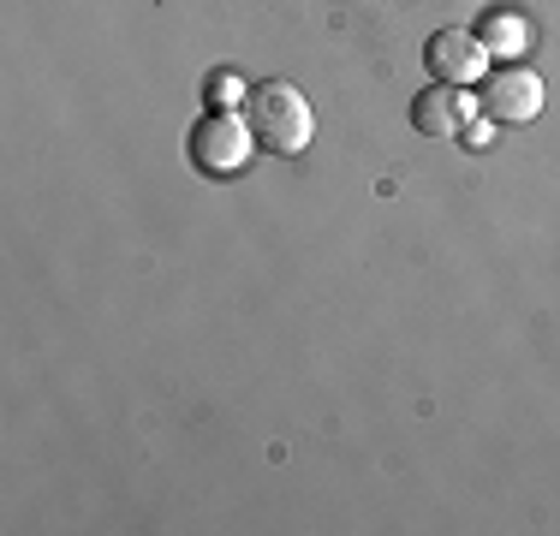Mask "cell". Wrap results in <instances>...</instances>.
<instances>
[{
	"label": "cell",
	"mask_w": 560,
	"mask_h": 536,
	"mask_svg": "<svg viewBox=\"0 0 560 536\" xmlns=\"http://www.w3.org/2000/svg\"><path fill=\"white\" fill-rule=\"evenodd\" d=\"M245 119H250V131H257V143H269L280 155H299L316 131V114H311V102H304V90L287 84V78H269V84L250 90Z\"/></svg>",
	"instance_id": "cell-1"
},
{
	"label": "cell",
	"mask_w": 560,
	"mask_h": 536,
	"mask_svg": "<svg viewBox=\"0 0 560 536\" xmlns=\"http://www.w3.org/2000/svg\"><path fill=\"white\" fill-rule=\"evenodd\" d=\"M257 150V131H250V119H238L233 107H209L203 119L191 126V161L209 173V179H226V173H238Z\"/></svg>",
	"instance_id": "cell-2"
},
{
	"label": "cell",
	"mask_w": 560,
	"mask_h": 536,
	"mask_svg": "<svg viewBox=\"0 0 560 536\" xmlns=\"http://www.w3.org/2000/svg\"><path fill=\"white\" fill-rule=\"evenodd\" d=\"M477 107H483L495 126H530V119L542 114V78L530 72V66H501V72L483 78Z\"/></svg>",
	"instance_id": "cell-3"
},
{
	"label": "cell",
	"mask_w": 560,
	"mask_h": 536,
	"mask_svg": "<svg viewBox=\"0 0 560 536\" xmlns=\"http://www.w3.org/2000/svg\"><path fill=\"white\" fill-rule=\"evenodd\" d=\"M423 60H430L435 84H477V78H483V66H489V48L477 43V31L453 24V31H435L430 36Z\"/></svg>",
	"instance_id": "cell-4"
},
{
	"label": "cell",
	"mask_w": 560,
	"mask_h": 536,
	"mask_svg": "<svg viewBox=\"0 0 560 536\" xmlns=\"http://www.w3.org/2000/svg\"><path fill=\"white\" fill-rule=\"evenodd\" d=\"M471 114H477V96H465V84H430L418 102H411V126H418L423 138H435V143L465 138Z\"/></svg>",
	"instance_id": "cell-5"
},
{
	"label": "cell",
	"mask_w": 560,
	"mask_h": 536,
	"mask_svg": "<svg viewBox=\"0 0 560 536\" xmlns=\"http://www.w3.org/2000/svg\"><path fill=\"white\" fill-rule=\"evenodd\" d=\"M477 43H483L489 54H525L530 48V24L518 19L513 7H495L483 24H477Z\"/></svg>",
	"instance_id": "cell-6"
},
{
	"label": "cell",
	"mask_w": 560,
	"mask_h": 536,
	"mask_svg": "<svg viewBox=\"0 0 560 536\" xmlns=\"http://www.w3.org/2000/svg\"><path fill=\"white\" fill-rule=\"evenodd\" d=\"M238 96H245V84H238L233 72H215V78H209V102H215V107H233Z\"/></svg>",
	"instance_id": "cell-7"
}]
</instances>
